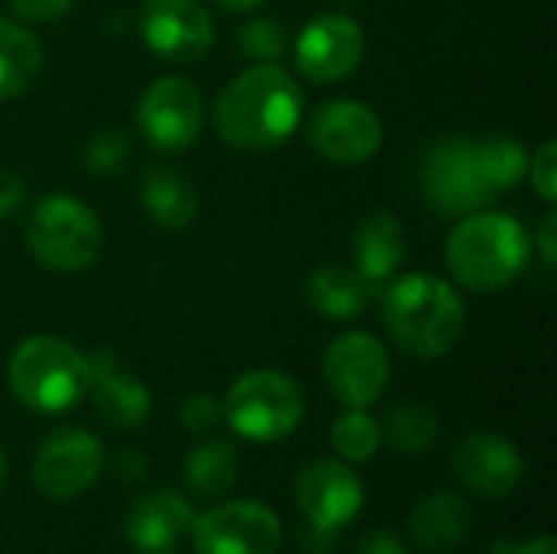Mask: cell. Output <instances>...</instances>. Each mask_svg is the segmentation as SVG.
<instances>
[{
  "label": "cell",
  "mask_w": 557,
  "mask_h": 554,
  "mask_svg": "<svg viewBox=\"0 0 557 554\" xmlns=\"http://www.w3.org/2000/svg\"><path fill=\"white\" fill-rule=\"evenodd\" d=\"M405 225L392 216V212H369L352 235V261L356 271L372 284H385L395 278V271L405 261Z\"/></svg>",
  "instance_id": "19"
},
{
  "label": "cell",
  "mask_w": 557,
  "mask_h": 554,
  "mask_svg": "<svg viewBox=\"0 0 557 554\" xmlns=\"http://www.w3.org/2000/svg\"><path fill=\"white\" fill-rule=\"evenodd\" d=\"M441 438V421L434 415L431 405L421 402H405L395 405L382 424V441H388L392 451L408 454V457H421L428 454Z\"/></svg>",
  "instance_id": "26"
},
{
  "label": "cell",
  "mask_w": 557,
  "mask_h": 554,
  "mask_svg": "<svg viewBox=\"0 0 557 554\" xmlns=\"http://www.w3.org/2000/svg\"><path fill=\"white\" fill-rule=\"evenodd\" d=\"M362 56H366V33L359 20H352L349 13L313 16L294 42V59L300 75L317 85L343 82L359 69Z\"/></svg>",
  "instance_id": "12"
},
{
  "label": "cell",
  "mask_w": 557,
  "mask_h": 554,
  "mask_svg": "<svg viewBox=\"0 0 557 554\" xmlns=\"http://www.w3.org/2000/svg\"><path fill=\"white\" fill-rule=\"evenodd\" d=\"M75 7V0H10V10L26 23H52L65 16Z\"/></svg>",
  "instance_id": "32"
},
{
  "label": "cell",
  "mask_w": 557,
  "mask_h": 554,
  "mask_svg": "<svg viewBox=\"0 0 557 554\" xmlns=\"http://www.w3.org/2000/svg\"><path fill=\"white\" fill-rule=\"evenodd\" d=\"M238 473H242V457L235 444L222 438L202 441L199 447L186 454V464H183V483L199 500H215L228 493L238 483Z\"/></svg>",
  "instance_id": "23"
},
{
  "label": "cell",
  "mask_w": 557,
  "mask_h": 554,
  "mask_svg": "<svg viewBox=\"0 0 557 554\" xmlns=\"http://www.w3.org/2000/svg\"><path fill=\"white\" fill-rule=\"evenodd\" d=\"M196 554H277L284 526L258 500H232L199 513L189 522Z\"/></svg>",
  "instance_id": "8"
},
{
  "label": "cell",
  "mask_w": 557,
  "mask_h": 554,
  "mask_svg": "<svg viewBox=\"0 0 557 554\" xmlns=\"http://www.w3.org/2000/svg\"><path fill=\"white\" fill-rule=\"evenodd\" d=\"M372 297H375V287L356 268H346V264H323L307 281L310 310L330 323H346V320L362 317Z\"/></svg>",
  "instance_id": "20"
},
{
  "label": "cell",
  "mask_w": 557,
  "mask_h": 554,
  "mask_svg": "<svg viewBox=\"0 0 557 554\" xmlns=\"http://www.w3.org/2000/svg\"><path fill=\"white\" fill-rule=\"evenodd\" d=\"M140 36L160 59L199 62L215 42V23L199 0H144Z\"/></svg>",
  "instance_id": "14"
},
{
  "label": "cell",
  "mask_w": 557,
  "mask_h": 554,
  "mask_svg": "<svg viewBox=\"0 0 557 554\" xmlns=\"http://www.w3.org/2000/svg\"><path fill=\"white\" fill-rule=\"evenodd\" d=\"M131 160V140L124 131H98L88 144H85V167L91 173H117L124 170V163Z\"/></svg>",
  "instance_id": "29"
},
{
  "label": "cell",
  "mask_w": 557,
  "mask_h": 554,
  "mask_svg": "<svg viewBox=\"0 0 557 554\" xmlns=\"http://www.w3.org/2000/svg\"><path fill=\"white\" fill-rule=\"evenodd\" d=\"M23 238L29 255L55 274L88 271L104 248V229L95 209L65 193L46 196L29 209Z\"/></svg>",
  "instance_id": "5"
},
{
  "label": "cell",
  "mask_w": 557,
  "mask_h": 554,
  "mask_svg": "<svg viewBox=\"0 0 557 554\" xmlns=\"http://www.w3.org/2000/svg\"><path fill=\"white\" fill-rule=\"evenodd\" d=\"M512 554H557L555 535H552V532L532 535L529 542H522V545H512Z\"/></svg>",
  "instance_id": "36"
},
{
  "label": "cell",
  "mask_w": 557,
  "mask_h": 554,
  "mask_svg": "<svg viewBox=\"0 0 557 554\" xmlns=\"http://www.w3.org/2000/svg\"><path fill=\"white\" fill-rule=\"evenodd\" d=\"M228 428L251 444H274L304 421L300 385L277 369H251L232 382L222 402Z\"/></svg>",
  "instance_id": "6"
},
{
  "label": "cell",
  "mask_w": 557,
  "mask_h": 554,
  "mask_svg": "<svg viewBox=\"0 0 557 554\" xmlns=\"http://www.w3.org/2000/svg\"><path fill=\"white\" fill-rule=\"evenodd\" d=\"M535 245H539V255H542V264L545 268H555L557 261V212H548L539 225V235H535Z\"/></svg>",
  "instance_id": "34"
},
{
  "label": "cell",
  "mask_w": 557,
  "mask_h": 554,
  "mask_svg": "<svg viewBox=\"0 0 557 554\" xmlns=\"http://www.w3.org/2000/svg\"><path fill=\"white\" fill-rule=\"evenodd\" d=\"M193 509L173 490H153L131 503L124 519L127 545L137 554H176L180 539L189 532Z\"/></svg>",
  "instance_id": "18"
},
{
  "label": "cell",
  "mask_w": 557,
  "mask_h": 554,
  "mask_svg": "<svg viewBox=\"0 0 557 554\" xmlns=\"http://www.w3.org/2000/svg\"><path fill=\"white\" fill-rule=\"evenodd\" d=\"M294 500L310 526L336 532L362 513L366 490L359 473L336 457L310 460L294 480Z\"/></svg>",
  "instance_id": "13"
},
{
  "label": "cell",
  "mask_w": 557,
  "mask_h": 554,
  "mask_svg": "<svg viewBox=\"0 0 557 554\" xmlns=\"http://www.w3.org/2000/svg\"><path fill=\"white\" fill-rule=\"evenodd\" d=\"M532 176V189L539 193L542 202L555 206L557 202V144L555 140H545L535 157L529 160V173Z\"/></svg>",
  "instance_id": "31"
},
{
  "label": "cell",
  "mask_w": 557,
  "mask_h": 554,
  "mask_svg": "<svg viewBox=\"0 0 557 554\" xmlns=\"http://www.w3.org/2000/svg\"><path fill=\"white\" fill-rule=\"evenodd\" d=\"M117 467H121V473H124L127 480H140V477H147V457H144L140 451H124V454H121V460H117Z\"/></svg>",
  "instance_id": "37"
},
{
  "label": "cell",
  "mask_w": 557,
  "mask_h": 554,
  "mask_svg": "<svg viewBox=\"0 0 557 554\" xmlns=\"http://www.w3.org/2000/svg\"><path fill=\"white\" fill-rule=\"evenodd\" d=\"M206 118V104L199 88L180 75L153 78L137 101V127L140 134L166 153H180L199 140Z\"/></svg>",
  "instance_id": "11"
},
{
  "label": "cell",
  "mask_w": 557,
  "mask_h": 554,
  "mask_svg": "<svg viewBox=\"0 0 557 554\" xmlns=\"http://www.w3.org/2000/svg\"><path fill=\"white\" fill-rule=\"evenodd\" d=\"M450 467L463 487H470L473 493H480L486 500H506L525 480L522 454L516 451V444H509L506 438H499L493 431L467 434L457 444Z\"/></svg>",
  "instance_id": "16"
},
{
  "label": "cell",
  "mask_w": 557,
  "mask_h": 554,
  "mask_svg": "<svg viewBox=\"0 0 557 554\" xmlns=\"http://www.w3.org/2000/svg\"><path fill=\"white\" fill-rule=\"evenodd\" d=\"M473 509L460 493L441 490L424 496L411 513V535L418 545L434 552H450L470 539Z\"/></svg>",
  "instance_id": "21"
},
{
  "label": "cell",
  "mask_w": 557,
  "mask_h": 554,
  "mask_svg": "<svg viewBox=\"0 0 557 554\" xmlns=\"http://www.w3.org/2000/svg\"><path fill=\"white\" fill-rule=\"evenodd\" d=\"M219 10H225V13H255V10H261L268 0H212Z\"/></svg>",
  "instance_id": "38"
},
{
  "label": "cell",
  "mask_w": 557,
  "mask_h": 554,
  "mask_svg": "<svg viewBox=\"0 0 557 554\" xmlns=\"http://www.w3.org/2000/svg\"><path fill=\"white\" fill-rule=\"evenodd\" d=\"M144 212L163 229H186L199 212V193L189 176L170 167H157L144 176L140 186Z\"/></svg>",
  "instance_id": "22"
},
{
  "label": "cell",
  "mask_w": 557,
  "mask_h": 554,
  "mask_svg": "<svg viewBox=\"0 0 557 554\" xmlns=\"http://www.w3.org/2000/svg\"><path fill=\"white\" fill-rule=\"evenodd\" d=\"M356 554H408V552H405V545L398 542V535H395V532L379 529V532L362 535V542H359Z\"/></svg>",
  "instance_id": "35"
},
{
  "label": "cell",
  "mask_w": 557,
  "mask_h": 554,
  "mask_svg": "<svg viewBox=\"0 0 557 554\" xmlns=\"http://www.w3.org/2000/svg\"><path fill=\"white\" fill-rule=\"evenodd\" d=\"M310 144L336 167H359L382 147V118L356 98L326 101L310 121Z\"/></svg>",
  "instance_id": "15"
},
{
  "label": "cell",
  "mask_w": 557,
  "mask_h": 554,
  "mask_svg": "<svg viewBox=\"0 0 557 554\" xmlns=\"http://www.w3.org/2000/svg\"><path fill=\"white\" fill-rule=\"evenodd\" d=\"M3 480H7V454L0 447V487H3Z\"/></svg>",
  "instance_id": "40"
},
{
  "label": "cell",
  "mask_w": 557,
  "mask_h": 554,
  "mask_svg": "<svg viewBox=\"0 0 557 554\" xmlns=\"http://www.w3.org/2000/svg\"><path fill=\"white\" fill-rule=\"evenodd\" d=\"M222 421H225V415H222V402L215 395L199 392V395L183 398V405H180V424L189 434H209Z\"/></svg>",
  "instance_id": "30"
},
{
  "label": "cell",
  "mask_w": 557,
  "mask_h": 554,
  "mask_svg": "<svg viewBox=\"0 0 557 554\" xmlns=\"http://www.w3.org/2000/svg\"><path fill=\"white\" fill-rule=\"evenodd\" d=\"M42 69V42L23 23L0 16V101L23 95Z\"/></svg>",
  "instance_id": "24"
},
{
  "label": "cell",
  "mask_w": 557,
  "mask_h": 554,
  "mask_svg": "<svg viewBox=\"0 0 557 554\" xmlns=\"http://www.w3.org/2000/svg\"><path fill=\"white\" fill-rule=\"evenodd\" d=\"M330 444L339 454V460L366 464L382 447V424L366 408H346L330 428Z\"/></svg>",
  "instance_id": "27"
},
{
  "label": "cell",
  "mask_w": 557,
  "mask_h": 554,
  "mask_svg": "<svg viewBox=\"0 0 557 554\" xmlns=\"http://www.w3.org/2000/svg\"><path fill=\"white\" fill-rule=\"evenodd\" d=\"M104 444L85 428L52 431L33 457V483L49 500H75L91 490L104 470Z\"/></svg>",
  "instance_id": "10"
},
{
  "label": "cell",
  "mask_w": 557,
  "mask_h": 554,
  "mask_svg": "<svg viewBox=\"0 0 557 554\" xmlns=\"http://www.w3.org/2000/svg\"><path fill=\"white\" fill-rule=\"evenodd\" d=\"M392 362L379 336L366 330L339 333L323 353V382L346 408H369L388 389Z\"/></svg>",
  "instance_id": "9"
},
{
  "label": "cell",
  "mask_w": 557,
  "mask_h": 554,
  "mask_svg": "<svg viewBox=\"0 0 557 554\" xmlns=\"http://www.w3.org/2000/svg\"><path fill=\"white\" fill-rule=\"evenodd\" d=\"M473 160H476V170L493 196L516 189L529 173V153L509 134H493V137L473 140Z\"/></svg>",
  "instance_id": "25"
},
{
  "label": "cell",
  "mask_w": 557,
  "mask_h": 554,
  "mask_svg": "<svg viewBox=\"0 0 557 554\" xmlns=\"http://www.w3.org/2000/svg\"><path fill=\"white\" fill-rule=\"evenodd\" d=\"M26 206V183L20 173L0 167V222L16 216Z\"/></svg>",
  "instance_id": "33"
},
{
  "label": "cell",
  "mask_w": 557,
  "mask_h": 554,
  "mask_svg": "<svg viewBox=\"0 0 557 554\" xmlns=\"http://www.w3.org/2000/svg\"><path fill=\"white\" fill-rule=\"evenodd\" d=\"M418 183H421V193L431 202V209L437 216H447V219H463L470 212L493 206V199H496L476 170L470 137L434 140L421 153Z\"/></svg>",
  "instance_id": "7"
},
{
  "label": "cell",
  "mask_w": 557,
  "mask_h": 554,
  "mask_svg": "<svg viewBox=\"0 0 557 554\" xmlns=\"http://www.w3.org/2000/svg\"><path fill=\"white\" fill-rule=\"evenodd\" d=\"M490 554H512V542H509V539H499V542L493 545V552Z\"/></svg>",
  "instance_id": "39"
},
{
  "label": "cell",
  "mask_w": 557,
  "mask_h": 554,
  "mask_svg": "<svg viewBox=\"0 0 557 554\" xmlns=\"http://www.w3.org/2000/svg\"><path fill=\"white\" fill-rule=\"evenodd\" d=\"M238 46L255 62H277L287 49V29L277 16H258L238 29Z\"/></svg>",
  "instance_id": "28"
},
{
  "label": "cell",
  "mask_w": 557,
  "mask_h": 554,
  "mask_svg": "<svg viewBox=\"0 0 557 554\" xmlns=\"http://www.w3.org/2000/svg\"><path fill=\"white\" fill-rule=\"evenodd\" d=\"M304 118V91L277 62H255L215 98L212 124L219 137L248 153L287 144Z\"/></svg>",
  "instance_id": "1"
},
{
  "label": "cell",
  "mask_w": 557,
  "mask_h": 554,
  "mask_svg": "<svg viewBox=\"0 0 557 554\" xmlns=\"http://www.w3.org/2000/svg\"><path fill=\"white\" fill-rule=\"evenodd\" d=\"M88 372H91V402L98 418L114 428V431H137L150 411H153V398L147 392L144 382H137L134 376L121 372L114 356L98 349L88 356Z\"/></svg>",
  "instance_id": "17"
},
{
  "label": "cell",
  "mask_w": 557,
  "mask_h": 554,
  "mask_svg": "<svg viewBox=\"0 0 557 554\" xmlns=\"http://www.w3.org/2000/svg\"><path fill=\"white\" fill-rule=\"evenodd\" d=\"M7 382L26 408L59 415L85 398L91 385L88 356L62 336L36 333L13 349L7 362Z\"/></svg>",
  "instance_id": "4"
},
{
  "label": "cell",
  "mask_w": 557,
  "mask_h": 554,
  "mask_svg": "<svg viewBox=\"0 0 557 554\" xmlns=\"http://www.w3.org/2000/svg\"><path fill=\"white\" fill-rule=\"evenodd\" d=\"M382 327L401 353L441 359L460 343L467 307L450 281L437 274H405L392 281L382 297Z\"/></svg>",
  "instance_id": "2"
},
{
  "label": "cell",
  "mask_w": 557,
  "mask_h": 554,
  "mask_svg": "<svg viewBox=\"0 0 557 554\" xmlns=\"http://www.w3.org/2000/svg\"><path fill=\"white\" fill-rule=\"evenodd\" d=\"M529 251L532 242L519 219L480 209L454 225L444 245V261L460 287L473 294H496L525 271Z\"/></svg>",
  "instance_id": "3"
}]
</instances>
